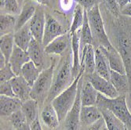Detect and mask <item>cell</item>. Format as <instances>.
Instances as JSON below:
<instances>
[{"label": "cell", "mask_w": 131, "mask_h": 130, "mask_svg": "<svg viewBox=\"0 0 131 130\" xmlns=\"http://www.w3.org/2000/svg\"><path fill=\"white\" fill-rule=\"evenodd\" d=\"M36 8L37 6L32 3V1L28 0V1L24 3L22 10L17 19L15 31L21 28L31 20V19L33 17L35 13V11H36Z\"/></svg>", "instance_id": "obj_23"}, {"label": "cell", "mask_w": 131, "mask_h": 130, "mask_svg": "<svg viewBox=\"0 0 131 130\" xmlns=\"http://www.w3.org/2000/svg\"><path fill=\"white\" fill-rule=\"evenodd\" d=\"M118 6H119L120 9H123L128 4L131 3V0H116Z\"/></svg>", "instance_id": "obj_43"}, {"label": "cell", "mask_w": 131, "mask_h": 130, "mask_svg": "<svg viewBox=\"0 0 131 130\" xmlns=\"http://www.w3.org/2000/svg\"><path fill=\"white\" fill-rule=\"evenodd\" d=\"M55 66L56 60L53 59L51 64L42 70L39 78L31 86V98L37 100L39 103L46 102L48 97L53 81Z\"/></svg>", "instance_id": "obj_5"}, {"label": "cell", "mask_w": 131, "mask_h": 130, "mask_svg": "<svg viewBox=\"0 0 131 130\" xmlns=\"http://www.w3.org/2000/svg\"><path fill=\"white\" fill-rule=\"evenodd\" d=\"M72 73V63H71L70 55H68L61 63L58 72L53 77L52 87L46 100L47 103H51L53 100L59 94L68 89L74 81Z\"/></svg>", "instance_id": "obj_3"}, {"label": "cell", "mask_w": 131, "mask_h": 130, "mask_svg": "<svg viewBox=\"0 0 131 130\" xmlns=\"http://www.w3.org/2000/svg\"><path fill=\"white\" fill-rule=\"evenodd\" d=\"M16 76V74L14 72L13 69H12L9 63L3 68H0V82L9 81Z\"/></svg>", "instance_id": "obj_35"}, {"label": "cell", "mask_w": 131, "mask_h": 130, "mask_svg": "<svg viewBox=\"0 0 131 130\" xmlns=\"http://www.w3.org/2000/svg\"><path fill=\"white\" fill-rule=\"evenodd\" d=\"M71 52H72V73L75 78L81 70V59L79 56L80 49V29L71 34Z\"/></svg>", "instance_id": "obj_18"}, {"label": "cell", "mask_w": 131, "mask_h": 130, "mask_svg": "<svg viewBox=\"0 0 131 130\" xmlns=\"http://www.w3.org/2000/svg\"><path fill=\"white\" fill-rule=\"evenodd\" d=\"M95 72L110 81L111 68L108 61L98 47L95 48Z\"/></svg>", "instance_id": "obj_19"}, {"label": "cell", "mask_w": 131, "mask_h": 130, "mask_svg": "<svg viewBox=\"0 0 131 130\" xmlns=\"http://www.w3.org/2000/svg\"><path fill=\"white\" fill-rule=\"evenodd\" d=\"M0 3H1V9H3L4 5V0H0Z\"/></svg>", "instance_id": "obj_47"}, {"label": "cell", "mask_w": 131, "mask_h": 130, "mask_svg": "<svg viewBox=\"0 0 131 130\" xmlns=\"http://www.w3.org/2000/svg\"><path fill=\"white\" fill-rule=\"evenodd\" d=\"M104 122L105 127L108 130H126L125 124L109 110L99 108Z\"/></svg>", "instance_id": "obj_25"}, {"label": "cell", "mask_w": 131, "mask_h": 130, "mask_svg": "<svg viewBox=\"0 0 131 130\" xmlns=\"http://www.w3.org/2000/svg\"><path fill=\"white\" fill-rule=\"evenodd\" d=\"M93 34H92L91 28L89 23L86 10L85 9L84 22H83V25L80 29V47H82V49L83 47L87 44L93 45Z\"/></svg>", "instance_id": "obj_31"}, {"label": "cell", "mask_w": 131, "mask_h": 130, "mask_svg": "<svg viewBox=\"0 0 131 130\" xmlns=\"http://www.w3.org/2000/svg\"><path fill=\"white\" fill-rule=\"evenodd\" d=\"M66 34L64 27L53 16L49 14H46V25L43 34L42 45L46 46L57 37Z\"/></svg>", "instance_id": "obj_8"}, {"label": "cell", "mask_w": 131, "mask_h": 130, "mask_svg": "<svg viewBox=\"0 0 131 130\" xmlns=\"http://www.w3.org/2000/svg\"><path fill=\"white\" fill-rule=\"evenodd\" d=\"M9 81L16 97L19 98L23 102L31 99V86L25 78L21 75H17Z\"/></svg>", "instance_id": "obj_12"}, {"label": "cell", "mask_w": 131, "mask_h": 130, "mask_svg": "<svg viewBox=\"0 0 131 130\" xmlns=\"http://www.w3.org/2000/svg\"><path fill=\"white\" fill-rule=\"evenodd\" d=\"M126 130H127V129H126Z\"/></svg>", "instance_id": "obj_50"}, {"label": "cell", "mask_w": 131, "mask_h": 130, "mask_svg": "<svg viewBox=\"0 0 131 130\" xmlns=\"http://www.w3.org/2000/svg\"><path fill=\"white\" fill-rule=\"evenodd\" d=\"M42 70H41L39 67L35 65L34 62L30 61L22 67L20 75L25 78V79L28 82L29 85L32 86L35 81L39 78Z\"/></svg>", "instance_id": "obj_28"}, {"label": "cell", "mask_w": 131, "mask_h": 130, "mask_svg": "<svg viewBox=\"0 0 131 130\" xmlns=\"http://www.w3.org/2000/svg\"><path fill=\"white\" fill-rule=\"evenodd\" d=\"M29 1L36 2L39 5H42V6H49L50 5V0H29Z\"/></svg>", "instance_id": "obj_45"}, {"label": "cell", "mask_w": 131, "mask_h": 130, "mask_svg": "<svg viewBox=\"0 0 131 130\" xmlns=\"http://www.w3.org/2000/svg\"><path fill=\"white\" fill-rule=\"evenodd\" d=\"M99 92L96 90L90 81H87L82 86L81 104L82 106H95L97 103Z\"/></svg>", "instance_id": "obj_24"}, {"label": "cell", "mask_w": 131, "mask_h": 130, "mask_svg": "<svg viewBox=\"0 0 131 130\" xmlns=\"http://www.w3.org/2000/svg\"><path fill=\"white\" fill-rule=\"evenodd\" d=\"M15 45L14 42V34L9 33L2 35L0 38V51L1 53L6 57L7 62L9 63L10 56L14 51Z\"/></svg>", "instance_id": "obj_29"}, {"label": "cell", "mask_w": 131, "mask_h": 130, "mask_svg": "<svg viewBox=\"0 0 131 130\" xmlns=\"http://www.w3.org/2000/svg\"><path fill=\"white\" fill-rule=\"evenodd\" d=\"M104 2V4L105 5L106 8L109 10L110 13L116 18L119 17L120 12V7L118 6L116 0H102Z\"/></svg>", "instance_id": "obj_36"}, {"label": "cell", "mask_w": 131, "mask_h": 130, "mask_svg": "<svg viewBox=\"0 0 131 130\" xmlns=\"http://www.w3.org/2000/svg\"><path fill=\"white\" fill-rule=\"evenodd\" d=\"M41 120L42 123L50 129H55L60 124L58 114L52 103H47L41 112Z\"/></svg>", "instance_id": "obj_21"}, {"label": "cell", "mask_w": 131, "mask_h": 130, "mask_svg": "<svg viewBox=\"0 0 131 130\" xmlns=\"http://www.w3.org/2000/svg\"><path fill=\"white\" fill-rule=\"evenodd\" d=\"M71 37L70 34H64L57 37L46 46L44 47L45 53L46 54L61 55L67 48L71 45Z\"/></svg>", "instance_id": "obj_14"}, {"label": "cell", "mask_w": 131, "mask_h": 130, "mask_svg": "<svg viewBox=\"0 0 131 130\" xmlns=\"http://www.w3.org/2000/svg\"><path fill=\"white\" fill-rule=\"evenodd\" d=\"M26 1H28V0H18V2L20 3H23L24 2H26Z\"/></svg>", "instance_id": "obj_48"}, {"label": "cell", "mask_w": 131, "mask_h": 130, "mask_svg": "<svg viewBox=\"0 0 131 130\" xmlns=\"http://www.w3.org/2000/svg\"><path fill=\"white\" fill-rule=\"evenodd\" d=\"M23 101L17 97L0 95V113L1 116H10L21 108Z\"/></svg>", "instance_id": "obj_17"}, {"label": "cell", "mask_w": 131, "mask_h": 130, "mask_svg": "<svg viewBox=\"0 0 131 130\" xmlns=\"http://www.w3.org/2000/svg\"><path fill=\"white\" fill-rule=\"evenodd\" d=\"M3 9L7 14H10L13 15H19L20 8H19V2L18 0H4V5Z\"/></svg>", "instance_id": "obj_34"}, {"label": "cell", "mask_w": 131, "mask_h": 130, "mask_svg": "<svg viewBox=\"0 0 131 130\" xmlns=\"http://www.w3.org/2000/svg\"><path fill=\"white\" fill-rule=\"evenodd\" d=\"M84 12L85 9L79 4H77L75 6L73 12L72 23H71V25L70 28V34H72L75 31L81 29L83 25V22H84Z\"/></svg>", "instance_id": "obj_32"}, {"label": "cell", "mask_w": 131, "mask_h": 130, "mask_svg": "<svg viewBox=\"0 0 131 130\" xmlns=\"http://www.w3.org/2000/svg\"><path fill=\"white\" fill-rule=\"evenodd\" d=\"M95 48L93 45L87 44L82 49L81 68L90 75L95 72Z\"/></svg>", "instance_id": "obj_16"}, {"label": "cell", "mask_w": 131, "mask_h": 130, "mask_svg": "<svg viewBox=\"0 0 131 130\" xmlns=\"http://www.w3.org/2000/svg\"><path fill=\"white\" fill-rule=\"evenodd\" d=\"M7 64H8V62L6 61V57L3 56V54H2L1 53H0V68H3Z\"/></svg>", "instance_id": "obj_44"}, {"label": "cell", "mask_w": 131, "mask_h": 130, "mask_svg": "<svg viewBox=\"0 0 131 130\" xmlns=\"http://www.w3.org/2000/svg\"><path fill=\"white\" fill-rule=\"evenodd\" d=\"M96 106L99 108L111 111L125 124L127 130H131V113L128 108L125 95H119L116 98H108L99 93Z\"/></svg>", "instance_id": "obj_4"}, {"label": "cell", "mask_w": 131, "mask_h": 130, "mask_svg": "<svg viewBox=\"0 0 131 130\" xmlns=\"http://www.w3.org/2000/svg\"><path fill=\"white\" fill-rule=\"evenodd\" d=\"M101 130H108V129H107V128L105 127V125H104V127H103Z\"/></svg>", "instance_id": "obj_49"}, {"label": "cell", "mask_w": 131, "mask_h": 130, "mask_svg": "<svg viewBox=\"0 0 131 130\" xmlns=\"http://www.w3.org/2000/svg\"><path fill=\"white\" fill-rule=\"evenodd\" d=\"M104 122L102 117L101 120L97 121L96 123H94L93 125L90 126L88 130H101L104 127Z\"/></svg>", "instance_id": "obj_40"}, {"label": "cell", "mask_w": 131, "mask_h": 130, "mask_svg": "<svg viewBox=\"0 0 131 130\" xmlns=\"http://www.w3.org/2000/svg\"><path fill=\"white\" fill-rule=\"evenodd\" d=\"M118 20L114 28L116 41V50L119 53L126 67V75L129 82V97L131 100V20L123 19Z\"/></svg>", "instance_id": "obj_1"}, {"label": "cell", "mask_w": 131, "mask_h": 130, "mask_svg": "<svg viewBox=\"0 0 131 130\" xmlns=\"http://www.w3.org/2000/svg\"><path fill=\"white\" fill-rule=\"evenodd\" d=\"M75 1L78 3V4L82 6L84 9L89 10L94 6L99 4L101 0H75Z\"/></svg>", "instance_id": "obj_38"}, {"label": "cell", "mask_w": 131, "mask_h": 130, "mask_svg": "<svg viewBox=\"0 0 131 130\" xmlns=\"http://www.w3.org/2000/svg\"><path fill=\"white\" fill-rule=\"evenodd\" d=\"M30 126H31V130H42V126H41V124H40V122H39V117H38V119H37L36 120H35V121H34V122L30 125Z\"/></svg>", "instance_id": "obj_42"}, {"label": "cell", "mask_w": 131, "mask_h": 130, "mask_svg": "<svg viewBox=\"0 0 131 130\" xmlns=\"http://www.w3.org/2000/svg\"><path fill=\"white\" fill-rule=\"evenodd\" d=\"M82 78L83 77H82L79 81L77 97L75 103L64 119V130H79V125L80 122V110L82 107L81 90L82 86Z\"/></svg>", "instance_id": "obj_9"}, {"label": "cell", "mask_w": 131, "mask_h": 130, "mask_svg": "<svg viewBox=\"0 0 131 130\" xmlns=\"http://www.w3.org/2000/svg\"><path fill=\"white\" fill-rule=\"evenodd\" d=\"M102 119L100 109L95 106H82L80 110V122L84 126H91Z\"/></svg>", "instance_id": "obj_15"}, {"label": "cell", "mask_w": 131, "mask_h": 130, "mask_svg": "<svg viewBox=\"0 0 131 130\" xmlns=\"http://www.w3.org/2000/svg\"><path fill=\"white\" fill-rule=\"evenodd\" d=\"M9 121H10L12 125H13V127L16 130H17L22 125H24L25 123L28 122L25 115L24 114V113L22 112V111L20 109L18 110L17 111L14 112V114H12L9 116Z\"/></svg>", "instance_id": "obj_33"}, {"label": "cell", "mask_w": 131, "mask_h": 130, "mask_svg": "<svg viewBox=\"0 0 131 130\" xmlns=\"http://www.w3.org/2000/svg\"><path fill=\"white\" fill-rule=\"evenodd\" d=\"M20 110L25 115L28 122L31 125L34 121L38 119L39 102L31 98L26 101H24Z\"/></svg>", "instance_id": "obj_27"}, {"label": "cell", "mask_w": 131, "mask_h": 130, "mask_svg": "<svg viewBox=\"0 0 131 130\" xmlns=\"http://www.w3.org/2000/svg\"><path fill=\"white\" fill-rule=\"evenodd\" d=\"M30 61L31 60L28 52L25 50H23L20 47L15 45L14 51L10 56L9 64H10L14 72L16 74L17 76L20 75L22 67Z\"/></svg>", "instance_id": "obj_13"}, {"label": "cell", "mask_w": 131, "mask_h": 130, "mask_svg": "<svg viewBox=\"0 0 131 130\" xmlns=\"http://www.w3.org/2000/svg\"><path fill=\"white\" fill-rule=\"evenodd\" d=\"M121 14L123 16H126V17H131V3L128 4L127 6H126L125 7H123L122 9Z\"/></svg>", "instance_id": "obj_41"}, {"label": "cell", "mask_w": 131, "mask_h": 130, "mask_svg": "<svg viewBox=\"0 0 131 130\" xmlns=\"http://www.w3.org/2000/svg\"><path fill=\"white\" fill-rule=\"evenodd\" d=\"M98 48L101 50V52L104 54L107 60L108 61L111 70H115L118 73L123 75H126V67L123 61V58L120 56L119 53L117 51L115 47L112 49H106L102 45H98Z\"/></svg>", "instance_id": "obj_11"}, {"label": "cell", "mask_w": 131, "mask_h": 130, "mask_svg": "<svg viewBox=\"0 0 131 130\" xmlns=\"http://www.w3.org/2000/svg\"><path fill=\"white\" fill-rule=\"evenodd\" d=\"M17 130H31V126L29 123H25L24 125H22L20 128H18Z\"/></svg>", "instance_id": "obj_46"}, {"label": "cell", "mask_w": 131, "mask_h": 130, "mask_svg": "<svg viewBox=\"0 0 131 130\" xmlns=\"http://www.w3.org/2000/svg\"><path fill=\"white\" fill-rule=\"evenodd\" d=\"M74 0H60V6L64 12L69 11L73 6Z\"/></svg>", "instance_id": "obj_39"}, {"label": "cell", "mask_w": 131, "mask_h": 130, "mask_svg": "<svg viewBox=\"0 0 131 130\" xmlns=\"http://www.w3.org/2000/svg\"><path fill=\"white\" fill-rule=\"evenodd\" d=\"M84 69L81 68V70L78 76L75 78L74 81L68 89L64 90L61 93L55 97L51 102L53 106L54 109L56 110L60 122L64 120L65 117L70 110L72 108L75 101L77 97V93L79 89V84L81 78L84 73Z\"/></svg>", "instance_id": "obj_2"}, {"label": "cell", "mask_w": 131, "mask_h": 130, "mask_svg": "<svg viewBox=\"0 0 131 130\" xmlns=\"http://www.w3.org/2000/svg\"><path fill=\"white\" fill-rule=\"evenodd\" d=\"M43 47L44 46L42 43L39 42L33 38L27 50L30 60L34 62L35 65L39 67L41 70L44 64V53H46Z\"/></svg>", "instance_id": "obj_20"}, {"label": "cell", "mask_w": 131, "mask_h": 130, "mask_svg": "<svg viewBox=\"0 0 131 130\" xmlns=\"http://www.w3.org/2000/svg\"><path fill=\"white\" fill-rule=\"evenodd\" d=\"M89 23L91 28L93 40H96L98 45H102L106 49H112L115 46L111 43L107 34L104 21L99 8V4L94 6L89 10H86Z\"/></svg>", "instance_id": "obj_6"}, {"label": "cell", "mask_w": 131, "mask_h": 130, "mask_svg": "<svg viewBox=\"0 0 131 130\" xmlns=\"http://www.w3.org/2000/svg\"><path fill=\"white\" fill-rule=\"evenodd\" d=\"M87 78L88 81L90 82L99 93L102 94L104 97L108 98H116L119 96V93L113 86L112 82L109 80L100 76L96 72L88 75Z\"/></svg>", "instance_id": "obj_7"}, {"label": "cell", "mask_w": 131, "mask_h": 130, "mask_svg": "<svg viewBox=\"0 0 131 130\" xmlns=\"http://www.w3.org/2000/svg\"><path fill=\"white\" fill-rule=\"evenodd\" d=\"M32 39L33 35L31 31L28 23L21 28L14 31L15 45L20 47L23 50H28V46Z\"/></svg>", "instance_id": "obj_22"}, {"label": "cell", "mask_w": 131, "mask_h": 130, "mask_svg": "<svg viewBox=\"0 0 131 130\" xmlns=\"http://www.w3.org/2000/svg\"><path fill=\"white\" fill-rule=\"evenodd\" d=\"M110 81L119 93V95H123V93L129 91V82L126 75L111 70Z\"/></svg>", "instance_id": "obj_26"}, {"label": "cell", "mask_w": 131, "mask_h": 130, "mask_svg": "<svg viewBox=\"0 0 131 130\" xmlns=\"http://www.w3.org/2000/svg\"><path fill=\"white\" fill-rule=\"evenodd\" d=\"M0 95L10 97H16L10 81L1 82V84H0Z\"/></svg>", "instance_id": "obj_37"}, {"label": "cell", "mask_w": 131, "mask_h": 130, "mask_svg": "<svg viewBox=\"0 0 131 130\" xmlns=\"http://www.w3.org/2000/svg\"><path fill=\"white\" fill-rule=\"evenodd\" d=\"M33 38L39 42L42 43L43 34L46 25V14L41 6H37L36 11L28 22Z\"/></svg>", "instance_id": "obj_10"}, {"label": "cell", "mask_w": 131, "mask_h": 130, "mask_svg": "<svg viewBox=\"0 0 131 130\" xmlns=\"http://www.w3.org/2000/svg\"><path fill=\"white\" fill-rule=\"evenodd\" d=\"M17 19L15 16L10 14H1L0 16V33L1 36L15 31Z\"/></svg>", "instance_id": "obj_30"}]
</instances>
